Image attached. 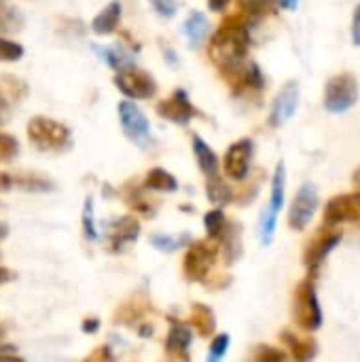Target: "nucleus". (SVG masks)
Here are the masks:
<instances>
[{
  "mask_svg": "<svg viewBox=\"0 0 360 362\" xmlns=\"http://www.w3.org/2000/svg\"><path fill=\"white\" fill-rule=\"evenodd\" d=\"M248 45H250V34H248L246 19L242 15H229L221 23L219 32L212 36L208 53L216 64V68L229 81H238L240 72L244 70L242 64L248 53Z\"/></svg>",
  "mask_w": 360,
  "mask_h": 362,
  "instance_id": "1",
  "label": "nucleus"
},
{
  "mask_svg": "<svg viewBox=\"0 0 360 362\" xmlns=\"http://www.w3.org/2000/svg\"><path fill=\"white\" fill-rule=\"evenodd\" d=\"M28 138L34 148L42 153H64L72 146V132L68 125L49 119V117H32L28 123Z\"/></svg>",
  "mask_w": 360,
  "mask_h": 362,
  "instance_id": "2",
  "label": "nucleus"
},
{
  "mask_svg": "<svg viewBox=\"0 0 360 362\" xmlns=\"http://www.w3.org/2000/svg\"><path fill=\"white\" fill-rule=\"evenodd\" d=\"M293 318L303 331H316L323 325V310L316 297L314 280H303L293 295Z\"/></svg>",
  "mask_w": 360,
  "mask_h": 362,
  "instance_id": "3",
  "label": "nucleus"
},
{
  "mask_svg": "<svg viewBox=\"0 0 360 362\" xmlns=\"http://www.w3.org/2000/svg\"><path fill=\"white\" fill-rule=\"evenodd\" d=\"M359 100V83L350 72L337 74L327 83L325 89V108L329 112H346Z\"/></svg>",
  "mask_w": 360,
  "mask_h": 362,
  "instance_id": "4",
  "label": "nucleus"
},
{
  "mask_svg": "<svg viewBox=\"0 0 360 362\" xmlns=\"http://www.w3.org/2000/svg\"><path fill=\"white\" fill-rule=\"evenodd\" d=\"M115 85L129 100H151L157 91L155 78L146 70H140L136 66H127L123 70H117Z\"/></svg>",
  "mask_w": 360,
  "mask_h": 362,
  "instance_id": "5",
  "label": "nucleus"
},
{
  "mask_svg": "<svg viewBox=\"0 0 360 362\" xmlns=\"http://www.w3.org/2000/svg\"><path fill=\"white\" fill-rule=\"evenodd\" d=\"M284 189H286V165H284V161H280L274 172V180H272V197H269V204L263 214V227H261L263 244H269L276 233L278 214L284 206Z\"/></svg>",
  "mask_w": 360,
  "mask_h": 362,
  "instance_id": "6",
  "label": "nucleus"
},
{
  "mask_svg": "<svg viewBox=\"0 0 360 362\" xmlns=\"http://www.w3.org/2000/svg\"><path fill=\"white\" fill-rule=\"evenodd\" d=\"M219 246L212 242H195L185 257V274L193 282H206L212 274V267L216 265Z\"/></svg>",
  "mask_w": 360,
  "mask_h": 362,
  "instance_id": "7",
  "label": "nucleus"
},
{
  "mask_svg": "<svg viewBox=\"0 0 360 362\" xmlns=\"http://www.w3.org/2000/svg\"><path fill=\"white\" fill-rule=\"evenodd\" d=\"M119 121L123 134L138 146H149L151 144V125L146 115L132 102L123 100L119 102Z\"/></svg>",
  "mask_w": 360,
  "mask_h": 362,
  "instance_id": "8",
  "label": "nucleus"
},
{
  "mask_svg": "<svg viewBox=\"0 0 360 362\" xmlns=\"http://www.w3.org/2000/svg\"><path fill=\"white\" fill-rule=\"evenodd\" d=\"M344 223H360V191L333 197L325 208V227H339Z\"/></svg>",
  "mask_w": 360,
  "mask_h": 362,
  "instance_id": "9",
  "label": "nucleus"
},
{
  "mask_svg": "<svg viewBox=\"0 0 360 362\" xmlns=\"http://www.w3.org/2000/svg\"><path fill=\"white\" fill-rule=\"evenodd\" d=\"M339 240H342V233H339L335 227H325V225H323L320 233L306 246V252H303V263H306V267H308L312 274H316L318 267L323 265V261L329 257V252L339 244Z\"/></svg>",
  "mask_w": 360,
  "mask_h": 362,
  "instance_id": "10",
  "label": "nucleus"
},
{
  "mask_svg": "<svg viewBox=\"0 0 360 362\" xmlns=\"http://www.w3.org/2000/svg\"><path fill=\"white\" fill-rule=\"evenodd\" d=\"M316 208H318V191L312 182H306L299 189V193L289 210V225L295 231H303L308 227V223L312 221Z\"/></svg>",
  "mask_w": 360,
  "mask_h": 362,
  "instance_id": "11",
  "label": "nucleus"
},
{
  "mask_svg": "<svg viewBox=\"0 0 360 362\" xmlns=\"http://www.w3.org/2000/svg\"><path fill=\"white\" fill-rule=\"evenodd\" d=\"M252 140L244 138V140H238L229 146L227 155H225V174L233 180H242L246 178L248 170H250V161H252Z\"/></svg>",
  "mask_w": 360,
  "mask_h": 362,
  "instance_id": "12",
  "label": "nucleus"
},
{
  "mask_svg": "<svg viewBox=\"0 0 360 362\" xmlns=\"http://www.w3.org/2000/svg\"><path fill=\"white\" fill-rule=\"evenodd\" d=\"M157 112L163 119H168L172 123H178V125H187L197 115L195 106L189 102V98H187V93L182 89H176L170 98L161 100L157 104Z\"/></svg>",
  "mask_w": 360,
  "mask_h": 362,
  "instance_id": "13",
  "label": "nucleus"
},
{
  "mask_svg": "<svg viewBox=\"0 0 360 362\" xmlns=\"http://www.w3.org/2000/svg\"><path fill=\"white\" fill-rule=\"evenodd\" d=\"M297 104H299V85L293 81V83H286L280 89V93L276 95V100H274V106H272V112H269L272 127L284 125L295 115Z\"/></svg>",
  "mask_w": 360,
  "mask_h": 362,
  "instance_id": "14",
  "label": "nucleus"
},
{
  "mask_svg": "<svg viewBox=\"0 0 360 362\" xmlns=\"http://www.w3.org/2000/svg\"><path fill=\"white\" fill-rule=\"evenodd\" d=\"M138 235H140V223L134 216H121V218L112 221L108 227V233H106L108 248L112 252H121L129 244H134Z\"/></svg>",
  "mask_w": 360,
  "mask_h": 362,
  "instance_id": "15",
  "label": "nucleus"
},
{
  "mask_svg": "<svg viewBox=\"0 0 360 362\" xmlns=\"http://www.w3.org/2000/svg\"><path fill=\"white\" fill-rule=\"evenodd\" d=\"M191 325H180V322H172L170 327V333H168V339H166V350L170 356H178V358H185L187 352H189V346H191Z\"/></svg>",
  "mask_w": 360,
  "mask_h": 362,
  "instance_id": "16",
  "label": "nucleus"
},
{
  "mask_svg": "<svg viewBox=\"0 0 360 362\" xmlns=\"http://www.w3.org/2000/svg\"><path fill=\"white\" fill-rule=\"evenodd\" d=\"M282 341L289 346L295 361H312L316 356V341L308 335H297L293 331H282Z\"/></svg>",
  "mask_w": 360,
  "mask_h": 362,
  "instance_id": "17",
  "label": "nucleus"
},
{
  "mask_svg": "<svg viewBox=\"0 0 360 362\" xmlns=\"http://www.w3.org/2000/svg\"><path fill=\"white\" fill-rule=\"evenodd\" d=\"M119 21H121V4L119 2H110L106 4L91 21V30L98 34V36H108L112 34L117 28H119Z\"/></svg>",
  "mask_w": 360,
  "mask_h": 362,
  "instance_id": "18",
  "label": "nucleus"
},
{
  "mask_svg": "<svg viewBox=\"0 0 360 362\" xmlns=\"http://www.w3.org/2000/svg\"><path fill=\"white\" fill-rule=\"evenodd\" d=\"M193 153H195L197 165L206 174V178L219 176V157L199 136H193Z\"/></svg>",
  "mask_w": 360,
  "mask_h": 362,
  "instance_id": "19",
  "label": "nucleus"
},
{
  "mask_svg": "<svg viewBox=\"0 0 360 362\" xmlns=\"http://www.w3.org/2000/svg\"><path fill=\"white\" fill-rule=\"evenodd\" d=\"M13 185H17L19 189L28 191V193H49L55 189V182L49 180L47 176L28 172V174H13Z\"/></svg>",
  "mask_w": 360,
  "mask_h": 362,
  "instance_id": "20",
  "label": "nucleus"
},
{
  "mask_svg": "<svg viewBox=\"0 0 360 362\" xmlns=\"http://www.w3.org/2000/svg\"><path fill=\"white\" fill-rule=\"evenodd\" d=\"M189 325H191L193 329H197V333H199L202 337H210V335L214 333V329H216V320H214L212 310L206 308V305H202V303H195V305H193Z\"/></svg>",
  "mask_w": 360,
  "mask_h": 362,
  "instance_id": "21",
  "label": "nucleus"
},
{
  "mask_svg": "<svg viewBox=\"0 0 360 362\" xmlns=\"http://www.w3.org/2000/svg\"><path fill=\"white\" fill-rule=\"evenodd\" d=\"M144 189L157 191V193H172V191L178 189V182H176V178H174L170 172H166V170H161V168H155V170H151V172L146 174V178H144Z\"/></svg>",
  "mask_w": 360,
  "mask_h": 362,
  "instance_id": "22",
  "label": "nucleus"
},
{
  "mask_svg": "<svg viewBox=\"0 0 360 362\" xmlns=\"http://www.w3.org/2000/svg\"><path fill=\"white\" fill-rule=\"evenodd\" d=\"M208 30H210V23H208L206 15L199 13V11L191 13V15L187 17V21H185V34L189 36V40H191L193 47H197V45L206 38Z\"/></svg>",
  "mask_w": 360,
  "mask_h": 362,
  "instance_id": "23",
  "label": "nucleus"
},
{
  "mask_svg": "<svg viewBox=\"0 0 360 362\" xmlns=\"http://www.w3.org/2000/svg\"><path fill=\"white\" fill-rule=\"evenodd\" d=\"M23 23H25V19H23L21 11L0 0V32L15 34V32L23 30Z\"/></svg>",
  "mask_w": 360,
  "mask_h": 362,
  "instance_id": "24",
  "label": "nucleus"
},
{
  "mask_svg": "<svg viewBox=\"0 0 360 362\" xmlns=\"http://www.w3.org/2000/svg\"><path fill=\"white\" fill-rule=\"evenodd\" d=\"M238 6L246 17L261 19L265 15H272L280 6V0H238Z\"/></svg>",
  "mask_w": 360,
  "mask_h": 362,
  "instance_id": "25",
  "label": "nucleus"
},
{
  "mask_svg": "<svg viewBox=\"0 0 360 362\" xmlns=\"http://www.w3.org/2000/svg\"><path fill=\"white\" fill-rule=\"evenodd\" d=\"M93 51L115 70H123L127 66H134L132 57L123 49H119V47H98V45H93Z\"/></svg>",
  "mask_w": 360,
  "mask_h": 362,
  "instance_id": "26",
  "label": "nucleus"
},
{
  "mask_svg": "<svg viewBox=\"0 0 360 362\" xmlns=\"http://www.w3.org/2000/svg\"><path fill=\"white\" fill-rule=\"evenodd\" d=\"M208 197H210L212 204L225 206V204L231 202V191L219 176H212V178H208Z\"/></svg>",
  "mask_w": 360,
  "mask_h": 362,
  "instance_id": "27",
  "label": "nucleus"
},
{
  "mask_svg": "<svg viewBox=\"0 0 360 362\" xmlns=\"http://www.w3.org/2000/svg\"><path fill=\"white\" fill-rule=\"evenodd\" d=\"M204 225H206V233L210 240H216L219 235H223L225 231V214L223 210H210L204 216Z\"/></svg>",
  "mask_w": 360,
  "mask_h": 362,
  "instance_id": "28",
  "label": "nucleus"
},
{
  "mask_svg": "<svg viewBox=\"0 0 360 362\" xmlns=\"http://www.w3.org/2000/svg\"><path fill=\"white\" fill-rule=\"evenodd\" d=\"M83 235L89 242L98 240V229H95V218H93V197H87L83 206Z\"/></svg>",
  "mask_w": 360,
  "mask_h": 362,
  "instance_id": "29",
  "label": "nucleus"
},
{
  "mask_svg": "<svg viewBox=\"0 0 360 362\" xmlns=\"http://www.w3.org/2000/svg\"><path fill=\"white\" fill-rule=\"evenodd\" d=\"M0 87L6 89V93L11 95V100H21L28 95V85L17 78V76H11V74H4L2 81H0Z\"/></svg>",
  "mask_w": 360,
  "mask_h": 362,
  "instance_id": "30",
  "label": "nucleus"
},
{
  "mask_svg": "<svg viewBox=\"0 0 360 362\" xmlns=\"http://www.w3.org/2000/svg\"><path fill=\"white\" fill-rule=\"evenodd\" d=\"M23 57V47L15 40L0 36V62H17Z\"/></svg>",
  "mask_w": 360,
  "mask_h": 362,
  "instance_id": "31",
  "label": "nucleus"
},
{
  "mask_svg": "<svg viewBox=\"0 0 360 362\" xmlns=\"http://www.w3.org/2000/svg\"><path fill=\"white\" fill-rule=\"evenodd\" d=\"M19 155V142L15 136L11 134H2L0 132V161H11Z\"/></svg>",
  "mask_w": 360,
  "mask_h": 362,
  "instance_id": "32",
  "label": "nucleus"
},
{
  "mask_svg": "<svg viewBox=\"0 0 360 362\" xmlns=\"http://www.w3.org/2000/svg\"><path fill=\"white\" fill-rule=\"evenodd\" d=\"M227 348H229V335H219L210 346V361L223 358L227 354Z\"/></svg>",
  "mask_w": 360,
  "mask_h": 362,
  "instance_id": "33",
  "label": "nucleus"
},
{
  "mask_svg": "<svg viewBox=\"0 0 360 362\" xmlns=\"http://www.w3.org/2000/svg\"><path fill=\"white\" fill-rule=\"evenodd\" d=\"M151 4L155 6V11L163 17H174L178 11V2L176 0H151Z\"/></svg>",
  "mask_w": 360,
  "mask_h": 362,
  "instance_id": "34",
  "label": "nucleus"
},
{
  "mask_svg": "<svg viewBox=\"0 0 360 362\" xmlns=\"http://www.w3.org/2000/svg\"><path fill=\"white\" fill-rule=\"evenodd\" d=\"M178 242H180V240H174V238H170V235H153V244H155L157 248L166 250V252L178 248Z\"/></svg>",
  "mask_w": 360,
  "mask_h": 362,
  "instance_id": "35",
  "label": "nucleus"
},
{
  "mask_svg": "<svg viewBox=\"0 0 360 362\" xmlns=\"http://www.w3.org/2000/svg\"><path fill=\"white\" fill-rule=\"evenodd\" d=\"M255 358L257 361H274V358H278V361H282V358H286V354H282V352H278V350H272V348H261V352H257L255 354Z\"/></svg>",
  "mask_w": 360,
  "mask_h": 362,
  "instance_id": "36",
  "label": "nucleus"
},
{
  "mask_svg": "<svg viewBox=\"0 0 360 362\" xmlns=\"http://www.w3.org/2000/svg\"><path fill=\"white\" fill-rule=\"evenodd\" d=\"M8 119H11V102L0 93V127L6 125Z\"/></svg>",
  "mask_w": 360,
  "mask_h": 362,
  "instance_id": "37",
  "label": "nucleus"
},
{
  "mask_svg": "<svg viewBox=\"0 0 360 362\" xmlns=\"http://www.w3.org/2000/svg\"><path fill=\"white\" fill-rule=\"evenodd\" d=\"M352 42L360 47V4L354 11V17H352Z\"/></svg>",
  "mask_w": 360,
  "mask_h": 362,
  "instance_id": "38",
  "label": "nucleus"
},
{
  "mask_svg": "<svg viewBox=\"0 0 360 362\" xmlns=\"http://www.w3.org/2000/svg\"><path fill=\"white\" fill-rule=\"evenodd\" d=\"M8 358H19L17 348H15V346H4V344H0V361H8Z\"/></svg>",
  "mask_w": 360,
  "mask_h": 362,
  "instance_id": "39",
  "label": "nucleus"
},
{
  "mask_svg": "<svg viewBox=\"0 0 360 362\" xmlns=\"http://www.w3.org/2000/svg\"><path fill=\"white\" fill-rule=\"evenodd\" d=\"M98 327H100V320H98V318H87V320L83 322V331H85V333H95Z\"/></svg>",
  "mask_w": 360,
  "mask_h": 362,
  "instance_id": "40",
  "label": "nucleus"
},
{
  "mask_svg": "<svg viewBox=\"0 0 360 362\" xmlns=\"http://www.w3.org/2000/svg\"><path fill=\"white\" fill-rule=\"evenodd\" d=\"M229 2H231V0H208L210 8H212V11H216V13L225 11V8L229 6Z\"/></svg>",
  "mask_w": 360,
  "mask_h": 362,
  "instance_id": "41",
  "label": "nucleus"
},
{
  "mask_svg": "<svg viewBox=\"0 0 360 362\" xmlns=\"http://www.w3.org/2000/svg\"><path fill=\"white\" fill-rule=\"evenodd\" d=\"M11 187H13V176L0 172V191H6V189H11Z\"/></svg>",
  "mask_w": 360,
  "mask_h": 362,
  "instance_id": "42",
  "label": "nucleus"
},
{
  "mask_svg": "<svg viewBox=\"0 0 360 362\" xmlns=\"http://www.w3.org/2000/svg\"><path fill=\"white\" fill-rule=\"evenodd\" d=\"M15 278V274L11 272V269H6V267H0V284H6V282H11Z\"/></svg>",
  "mask_w": 360,
  "mask_h": 362,
  "instance_id": "43",
  "label": "nucleus"
},
{
  "mask_svg": "<svg viewBox=\"0 0 360 362\" xmlns=\"http://www.w3.org/2000/svg\"><path fill=\"white\" fill-rule=\"evenodd\" d=\"M89 358H110V354H108V348H100L98 352H93Z\"/></svg>",
  "mask_w": 360,
  "mask_h": 362,
  "instance_id": "44",
  "label": "nucleus"
},
{
  "mask_svg": "<svg viewBox=\"0 0 360 362\" xmlns=\"http://www.w3.org/2000/svg\"><path fill=\"white\" fill-rule=\"evenodd\" d=\"M280 6L282 8H295L297 6V0H280Z\"/></svg>",
  "mask_w": 360,
  "mask_h": 362,
  "instance_id": "45",
  "label": "nucleus"
},
{
  "mask_svg": "<svg viewBox=\"0 0 360 362\" xmlns=\"http://www.w3.org/2000/svg\"><path fill=\"white\" fill-rule=\"evenodd\" d=\"M354 185H356V189L360 191V170H356V174H354Z\"/></svg>",
  "mask_w": 360,
  "mask_h": 362,
  "instance_id": "46",
  "label": "nucleus"
},
{
  "mask_svg": "<svg viewBox=\"0 0 360 362\" xmlns=\"http://www.w3.org/2000/svg\"><path fill=\"white\" fill-rule=\"evenodd\" d=\"M4 235H6V227H4V225L0 223V238H4Z\"/></svg>",
  "mask_w": 360,
  "mask_h": 362,
  "instance_id": "47",
  "label": "nucleus"
},
{
  "mask_svg": "<svg viewBox=\"0 0 360 362\" xmlns=\"http://www.w3.org/2000/svg\"><path fill=\"white\" fill-rule=\"evenodd\" d=\"M0 337H2V331H0Z\"/></svg>",
  "mask_w": 360,
  "mask_h": 362,
  "instance_id": "48",
  "label": "nucleus"
}]
</instances>
